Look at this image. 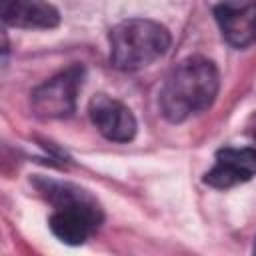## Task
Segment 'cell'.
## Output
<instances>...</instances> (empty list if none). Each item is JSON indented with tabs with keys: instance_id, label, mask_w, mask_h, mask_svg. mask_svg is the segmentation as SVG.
Instances as JSON below:
<instances>
[{
	"instance_id": "30bf717a",
	"label": "cell",
	"mask_w": 256,
	"mask_h": 256,
	"mask_svg": "<svg viewBox=\"0 0 256 256\" xmlns=\"http://www.w3.org/2000/svg\"><path fill=\"white\" fill-rule=\"evenodd\" d=\"M254 138H256V132H254Z\"/></svg>"
},
{
	"instance_id": "3957f363",
	"label": "cell",
	"mask_w": 256,
	"mask_h": 256,
	"mask_svg": "<svg viewBox=\"0 0 256 256\" xmlns=\"http://www.w3.org/2000/svg\"><path fill=\"white\" fill-rule=\"evenodd\" d=\"M170 32L166 26L146 20H122L110 30V62L124 72H134L162 58L170 48Z\"/></svg>"
},
{
	"instance_id": "5b68a950",
	"label": "cell",
	"mask_w": 256,
	"mask_h": 256,
	"mask_svg": "<svg viewBox=\"0 0 256 256\" xmlns=\"http://www.w3.org/2000/svg\"><path fill=\"white\" fill-rule=\"evenodd\" d=\"M256 176V148H220L216 152L214 166L204 174V184L226 190L236 184H244Z\"/></svg>"
},
{
	"instance_id": "52a82bcc",
	"label": "cell",
	"mask_w": 256,
	"mask_h": 256,
	"mask_svg": "<svg viewBox=\"0 0 256 256\" xmlns=\"http://www.w3.org/2000/svg\"><path fill=\"white\" fill-rule=\"evenodd\" d=\"M6 26L24 30H50L60 24V12L48 0H0Z\"/></svg>"
},
{
	"instance_id": "7a4b0ae2",
	"label": "cell",
	"mask_w": 256,
	"mask_h": 256,
	"mask_svg": "<svg viewBox=\"0 0 256 256\" xmlns=\"http://www.w3.org/2000/svg\"><path fill=\"white\" fill-rule=\"evenodd\" d=\"M36 186L54 206L48 226L60 242L68 246L84 244L100 226L102 210L90 192L68 182H54L46 178H38Z\"/></svg>"
},
{
	"instance_id": "8992f818",
	"label": "cell",
	"mask_w": 256,
	"mask_h": 256,
	"mask_svg": "<svg viewBox=\"0 0 256 256\" xmlns=\"http://www.w3.org/2000/svg\"><path fill=\"white\" fill-rule=\"evenodd\" d=\"M90 120L98 132L112 142H130L136 136V118L128 106L106 94H98L90 100Z\"/></svg>"
},
{
	"instance_id": "9c48e42d",
	"label": "cell",
	"mask_w": 256,
	"mask_h": 256,
	"mask_svg": "<svg viewBox=\"0 0 256 256\" xmlns=\"http://www.w3.org/2000/svg\"><path fill=\"white\" fill-rule=\"evenodd\" d=\"M254 254H256V240H254Z\"/></svg>"
},
{
	"instance_id": "ba28073f",
	"label": "cell",
	"mask_w": 256,
	"mask_h": 256,
	"mask_svg": "<svg viewBox=\"0 0 256 256\" xmlns=\"http://www.w3.org/2000/svg\"><path fill=\"white\" fill-rule=\"evenodd\" d=\"M224 40L236 48L256 42V0L242 4H220L214 10Z\"/></svg>"
},
{
	"instance_id": "277c9868",
	"label": "cell",
	"mask_w": 256,
	"mask_h": 256,
	"mask_svg": "<svg viewBox=\"0 0 256 256\" xmlns=\"http://www.w3.org/2000/svg\"><path fill=\"white\" fill-rule=\"evenodd\" d=\"M84 82V68L74 64L44 84L36 86L30 96L32 110L42 120L68 118L76 110V98Z\"/></svg>"
},
{
	"instance_id": "6da1fadb",
	"label": "cell",
	"mask_w": 256,
	"mask_h": 256,
	"mask_svg": "<svg viewBox=\"0 0 256 256\" xmlns=\"http://www.w3.org/2000/svg\"><path fill=\"white\" fill-rule=\"evenodd\" d=\"M218 88L220 74L214 62L202 56L184 58L170 70L160 88V112L168 122H184L210 108Z\"/></svg>"
}]
</instances>
